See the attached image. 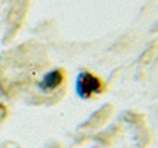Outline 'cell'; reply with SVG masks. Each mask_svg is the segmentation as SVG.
Instances as JSON below:
<instances>
[{
    "label": "cell",
    "mask_w": 158,
    "mask_h": 148,
    "mask_svg": "<svg viewBox=\"0 0 158 148\" xmlns=\"http://www.w3.org/2000/svg\"><path fill=\"white\" fill-rule=\"evenodd\" d=\"M63 82H65V71L62 69H55V70L48 71L41 78L39 86H40L41 90L48 92V90H54V89L59 88Z\"/></svg>",
    "instance_id": "7a4b0ae2"
},
{
    "label": "cell",
    "mask_w": 158,
    "mask_h": 148,
    "mask_svg": "<svg viewBox=\"0 0 158 148\" xmlns=\"http://www.w3.org/2000/svg\"><path fill=\"white\" fill-rule=\"evenodd\" d=\"M103 89H105V84L102 78L88 70H83L81 73H78L76 78V93L83 100H88V99H92L94 96L101 95Z\"/></svg>",
    "instance_id": "6da1fadb"
}]
</instances>
